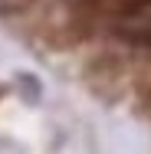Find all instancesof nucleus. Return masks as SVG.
Here are the masks:
<instances>
[{
	"mask_svg": "<svg viewBox=\"0 0 151 154\" xmlns=\"http://www.w3.org/2000/svg\"><path fill=\"white\" fill-rule=\"evenodd\" d=\"M92 10H99L102 17H109L112 23H131L151 13V0H79Z\"/></svg>",
	"mask_w": 151,
	"mask_h": 154,
	"instance_id": "f257e3e1",
	"label": "nucleus"
},
{
	"mask_svg": "<svg viewBox=\"0 0 151 154\" xmlns=\"http://www.w3.org/2000/svg\"><path fill=\"white\" fill-rule=\"evenodd\" d=\"M112 36L128 43V46H138V49H151V20H131V23H112Z\"/></svg>",
	"mask_w": 151,
	"mask_h": 154,
	"instance_id": "f03ea898",
	"label": "nucleus"
},
{
	"mask_svg": "<svg viewBox=\"0 0 151 154\" xmlns=\"http://www.w3.org/2000/svg\"><path fill=\"white\" fill-rule=\"evenodd\" d=\"M17 89H20V95H23L30 105H39V98H43V85H39V79H36L33 72H20V75H17Z\"/></svg>",
	"mask_w": 151,
	"mask_h": 154,
	"instance_id": "7ed1b4c3",
	"label": "nucleus"
},
{
	"mask_svg": "<svg viewBox=\"0 0 151 154\" xmlns=\"http://www.w3.org/2000/svg\"><path fill=\"white\" fill-rule=\"evenodd\" d=\"M148 105H151V92H148Z\"/></svg>",
	"mask_w": 151,
	"mask_h": 154,
	"instance_id": "20e7f679",
	"label": "nucleus"
}]
</instances>
